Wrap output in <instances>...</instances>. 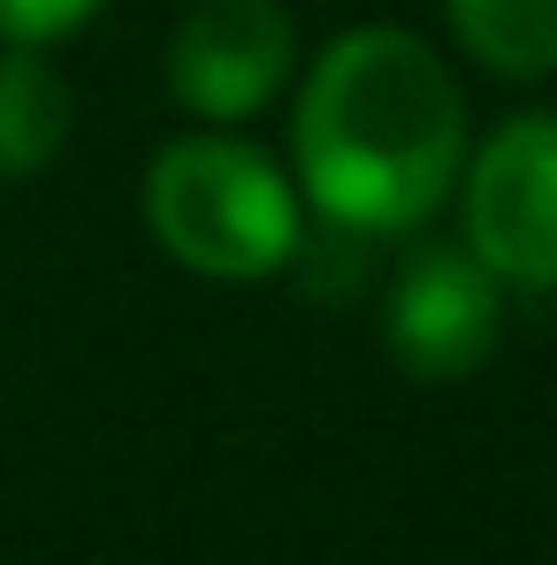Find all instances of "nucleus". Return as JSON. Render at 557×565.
Returning <instances> with one entry per match:
<instances>
[{
	"mask_svg": "<svg viewBox=\"0 0 557 565\" xmlns=\"http://www.w3.org/2000/svg\"><path fill=\"white\" fill-rule=\"evenodd\" d=\"M451 31L496 77H550L557 70V0H451Z\"/></svg>",
	"mask_w": 557,
	"mask_h": 565,
	"instance_id": "obj_7",
	"label": "nucleus"
},
{
	"mask_svg": "<svg viewBox=\"0 0 557 565\" xmlns=\"http://www.w3.org/2000/svg\"><path fill=\"white\" fill-rule=\"evenodd\" d=\"M77 99L39 46H0V184L39 177L69 146Z\"/></svg>",
	"mask_w": 557,
	"mask_h": 565,
	"instance_id": "obj_6",
	"label": "nucleus"
},
{
	"mask_svg": "<svg viewBox=\"0 0 557 565\" xmlns=\"http://www.w3.org/2000/svg\"><path fill=\"white\" fill-rule=\"evenodd\" d=\"M465 253L496 282L557 290V115H512L465 169Z\"/></svg>",
	"mask_w": 557,
	"mask_h": 565,
	"instance_id": "obj_3",
	"label": "nucleus"
},
{
	"mask_svg": "<svg viewBox=\"0 0 557 565\" xmlns=\"http://www.w3.org/2000/svg\"><path fill=\"white\" fill-rule=\"evenodd\" d=\"M146 222L176 268L214 282L276 276L298 260V237H306L290 177L260 146L222 138V130H191L176 146H161L146 177Z\"/></svg>",
	"mask_w": 557,
	"mask_h": 565,
	"instance_id": "obj_2",
	"label": "nucleus"
},
{
	"mask_svg": "<svg viewBox=\"0 0 557 565\" xmlns=\"http://www.w3.org/2000/svg\"><path fill=\"white\" fill-rule=\"evenodd\" d=\"M99 0H0V46H54L69 31H85Z\"/></svg>",
	"mask_w": 557,
	"mask_h": 565,
	"instance_id": "obj_8",
	"label": "nucleus"
},
{
	"mask_svg": "<svg viewBox=\"0 0 557 565\" xmlns=\"http://www.w3.org/2000/svg\"><path fill=\"white\" fill-rule=\"evenodd\" d=\"M298 70V31L276 0H199L169 39V93L206 122H245Z\"/></svg>",
	"mask_w": 557,
	"mask_h": 565,
	"instance_id": "obj_5",
	"label": "nucleus"
},
{
	"mask_svg": "<svg viewBox=\"0 0 557 565\" xmlns=\"http://www.w3.org/2000/svg\"><path fill=\"white\" fill-rule=\"evenodd\" d=\"M382 337L420 382H459L496 344V276L465 245H413L382 298Z\"/></svg>",
	"mask_w": 557,
	"mask_h": 565,
	"instance_id": "obj_4",
	"label": "nucleus"
},
{
	"mask_svg": "<svg viewBox=\"0 0 557 565\" xmlns=\"http://www.w3.org/2000/svg\"><path fill=\"white\" fill-rule=\"evenodd\" d=\"M298 191L360 237L420 230L465 161V99L428 39L344 31L298 93Z\"/></svg>",
	"mask_w": 557,
	"mask_h": 565,
	"instance_id": "obj_1",
	"label": "nucleus"
}]
</instances>
